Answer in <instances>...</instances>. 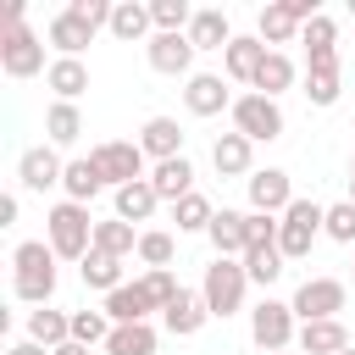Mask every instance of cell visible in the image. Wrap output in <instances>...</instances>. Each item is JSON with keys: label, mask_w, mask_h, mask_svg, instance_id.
<instances>
[{"label": "cell", "mask_w": 355, "mask_h": 355, "mask_svg": "<svg viewBox=\"0 0 355 355\" xmlns=\"http://www.w3.org/2000/svg\"><path fill=\"white\" fill-rule=\"evenodd\" d=\"M349 178H355V161H349Z\"/></svg>", "instance_id": "cell-53"}, {"label": "cell", "mask_w": 355, "mask_h": 355, "mask_svg": "<svg viewBox=\"0 0 355 355\" xmlns=\"http://www.w3.org/2000/svg\"><path fill=\"white\" fill-rule=\"evenodd\" d=\"M294 83V61L283 55V50H272L266 61H261V72H255V94H266V100H277L283 89Z\"/></svg>", "instance_id": "cell-36"}, {"label": "cell", "mask_w": 355, "mask_h": 355, "mask_svg": "<svg viewBox=\"0 0 355 355\" xmlns=\"http://www.w3.org/2000/svg\"><path fill=\"white\" fill-rule=\"evenodd\" d=\"M144 55H150V67L155 72H166V78H194V44H189V33H155L150 44H144Z\"/></svg>", "instance_id": "cell-12"}, {"label": "cell", "mask_w": 355, "mask_h": 355, "mask_svg": "<svg viewBox=\"0 0 355 355\" xmlns=\"http://www.w3.org/2000/svg\"><path fill=\"white\" fill-rule=\"evenodd\" d=\"M100 311L111 316V327H122V322H150V294H144V283H122V288H111L105 300H100Z\"/></svg>", "instance_id": "cell-24"}, {"label": "cell", "mask_w": 355, "mask_h": 355, "mask_svg": "<svg viewBox=\"0 0 355 355\" xmlns=\"http://www.w3.org/2000/svg\"><path fill=\"white\" fill-rule=\"evenodd\" d=\"M50 355H89V344H78V338H67L61 349H50Z\"/></svg>", "instance_id": "cell-48"}, {"label": "cell", "mask_w": 355, "mask_h": 355, "mask_svg": "<svg viewBox=\"0 0 355 355\" xmlns=\"http://www.w3.org/2000/svg\"><path fill=\"white\" fill-rule=\"evenodd\" d=\"M300 44H305V55H322V50H338V22L322 11V17H311L305 28H300Z\"/></svg>", "instance_id": "cell-40"}, {"label": "cell", "mask_w": 355, "mask_h": 355, "mask_svg": "<svg viewBox=\"0 0 355 355\" xmlns=\"http://www.w3.org/2000/svg\"><path fill=\"white\" fill-rule=\"evenodd\" d=\"M322 222H327V205L294 200V205L277 216V250H283V261H305L311 244H316V233H322Z\"/></svg>", "instance_id": "cell-5"}, {"label": "cell", "mask_w": 355, "mask_h": 355, "mask_svg": "<svg viewBox=\"0 0 355 355\" xmlns=\"http://www.w3.org/2000/svg\"><path fill=\"white\" fill-rule=\"evenodd\" d=\"M155 327L150 322H122V327H111V338L100 344L105 355H155Z\"/></svg>", "instance_id": "cell-32"}, {"label": "cell", "mask_w": 355, "mask_h": 355, "mask_svg": "<svg viewBox=\"0 0 355 355\" xmlns=\"http://www.w3.org/2000/svg\"><path fill=\"white\" fill-rule=\"evenodd\" d=\"M244 233H250V244H277V216H261V211H250Z\"/></svg>", "instance_id": "cell-45"}, {"label": "cell", "mask_w": 355, "mask_h": 355, "mask_svg": "<svg viewBox=\"0 0 355 355\" xmlns=\"http://www.w3.org/2000/svg\"><path fill=\"white\" fill-rule=\"evenodd\" d=\"M244 222H250V211H216V222H211V250L222 255V261H244V250H250V233H244Z\"/></svg>", "instance_id": "cell-19"}, {"label": "cell", "mask_w": 355, "mask_h": 355, "mask_svg": "<svg viewBox=\"0 0 355 355\" xmlns=\"http://www.w3.org/2000/svg\"><path fill=\"white\" fill-rule=\"evenodd\" d=\"M6 355H50V349H44V344H33V338H11V344H6Z\"/></svg>", "instance_id": "cell-46"}, {"label": "cell", "mask_w": 355, "mask_h": 355, "mask_svg": "<svg viewBox=\"0 0 355 355\" xmlns=\"http://www.w3.org/2000/svg\"><path fill=\"white\" fill-rule=\"evenodd\" d=\"M155 205H161V194L150 189V178H139V183H128V189H111V216H122V222H150L155 216Z\"/></svg>", "instance_id": "cell-23"}, {"label": "cell", "mask_w": 355, "mask_h": 355, "mask_svg": "<svg viewBox=\"0 0 355 355\" xmlns=\"http://www.w3.org/2000/svg\"><path fill=\"white\" fill-rule=\"evenodd\" d=\"M139 233H144V227H133V222H122V216H105V222H94V250L128 261V255H139Z\"/></svg>", "instance_id": "cell-31"}, {"label": "cell", "mask_w": 355, "mask_h": 355, "mask_svg": "<svg viewBox=\"0 0 355 355\" xmlns=\"http://www.w3.org/2000/svg\"><path fill=\"white\" fill-rule=\"evenodd\" d=\"M349 17H355V0H349Z\"/></svg>", "instance_id": "cell-52"}, {"label": "cell", "mask_w": 355, "mask_h": 355, "mask_svg": "<svg viewBox=\"0 0 355 355\" xmlns=\"http://www.w3.org/2000/svg\"><path fill=\"white\" fill-rule=\"evenodd\" d=\"M55 250L44 244V239H22L17 250H11V294L22 300V305H50L55 300Z\"/></svg>", "instance_id": "cell-1"}, {"label": "cell", "mask_w": 355, "mask_h": 355, "mask_svg": "<svg viewBox=\"0 0 355 355\" xmlns=\"http://www.w3.org/2000/svg\"><path fill=\"white\" fill-rule=\"evenodd\" d=\"M139 150H144L150 161L183 155V128H178V116H150V122L139 128Z\"/></svg>", "instance_id": "cell-22"}, {"label": "cell", "mask_w": 355, "mask_h": 355, "mask_svg": "<svg viewBox=\"0 0 355 355\" xmlns=\"http://www.w3.org/2000/svg\"><path fill=\"white\" fill-rule=\"evenodd\" d=\"M338 355H355V344H349V349H338Z\"/></svg>", "instance_id": "cell-50"}, {"label": "cell", "mask_w": 355, "mask_h": 355, "mask_svg": "<svg viewBox=\"0 0 355 355\" xmlns=\"http://www.w3.org/2000/svg\"><path fill=\"white\" fill-rule=\"evenodd\" d=\"M0 72H6V78L50 72V67H44V39H39L28 22H17V28H6V33H0Z\"/></svg>", "instance_id": "cell-8"}, {"label": "cell", "mask_w": 355, "mask_h": 355, "mask_svg": "<svg viewBox=\"0 0 355 355\" xmlns=\"http://www.w3.org/2000/svg\"><path fill=\"white\" fill-rule=\"evenodd\" d=\"M78 277H83V288L111 294V288H122V261H116V255H105V250H89V255H83V266H78Z\"/></svg>", "instance_id": "cell-34"}, {"label": "cell", "mask_w": 355, "mask_h": 355, "mask_svg": "<svg viewBox=\"0 0 355 355\" xmlns=\"http://www.w3.org/2000/svg\"><path fill=\"white\" fill-rule=\"evenodd\" d=\"M150 189H155L166 205H178L183 194H194V161H189V155L155 161V166H150Z\"/></svg>", "instance_id": "cell-20"}, {"label": "cell", "mask_w": 355, "mask_h": 355, "mask_svg": "<svg viewBox=\"0 0 355 355\" xmlns=\"http://www.w3.org/2000/svg\"><path fill=\"white\" fill-rule=\"evenodd\" d=\"M200 294H205V311L211 316H233V311H244V294H250V272H244V261H211L205 266V277H200Z\"/></svg>", "instance_id": "cell-3"}, {"label": "cell", "mask_w": 355, "mask_h": 355, "mask_svg": "<svg viewBox=\"0 0 355 355\" xmlns=\"http://www.w3.org/2000/svg\"><path fill=\"white\" fill-rule=\"evenodd\" d=\"M44 244H50L61 261H78V266H83V255L94 250V216H89V205H72V200L50 205V216H44Z\"/></svg>", "instance_id": "cell-2"}, {"label": "cell", "mask_w": 355, "mask_h": 355, "mask_svg": "<svg viewBox=\"0 0 355 355\" xmlns=\"http://www.w3.org/2000/svg\"><path fill=\"white\" fill-rule=\"evenodd\" d=\"M322 233H327L333 244H355V205H349V200L327 205V222H322Z\"/></svg>", "instance_id": "cell-42"}, {"label": "cell", "mask_w": 355, "mask_h": 355, "mask_svg": "<svg viewBox=\"0 0 355 355\" xmlns=\"http://www.w3.org/2000/svg\"><path fill=\"white\" fill-rule=\"evenodd\" d=\"M244 189H250V211H261V216H283V211L300 200L283 166H255V172L244 178Z\"/></svg>", "instance_id": "cell-10"}, {"label": "cell", "mask_w": 355, "mask_h": 355, "mask_svg": "<svg viewBox=\"0 0 355 355\" xmlns=\"http://www.w3.org/2000/svg\"><path fill=\"white\" fill-rule=\"evenodd\" d=\"M305 94L311 105H338L344 94V72H338V50H322V55H305Z\"/></svg>", "instance_id": "cell-13"}, {"label": "cell", "mask_w": 355, "mask_h": 355, "mask_svg": "<svg viewBox=\"0 0 355 355\" xmlns=\"http://www.w3.org/2000/svg\"><path fill=\"white\" fill-rule=\"evenodd\" d=\"M172 222H178V233H211V222H216V205L194 189V194H183L178 205H172Z\"/></svg>", "instance_id": "cell-35"}, {"label": "cell", "mask_w": 355, "mask_h": 355, "mask_svg": "<svg viewBox=\"0 0 355 355\" xmlns=\"http://www.w3.org/2000/svg\"><path fill=\"white\" fill-rule=\"evenodd\" d=\"M17 205H22V200H17V194H6V200H0V222H17Z\"/></svg>", "instance_id": "cell-47"}, {"label": "cell", "mask_w": 355, "mask_h": 355, "mask_svg": "<svg viewBox=\"0 0 355 355\" xmlns=\"http://www.w3.org/2000/svg\"><path fill=\"white\" fill-rule=\"evenodd\" d=\"M61 189H67V200H72V205H89V200L105 189V178L94 172V161H89V155H78V161H67V178H61Z\"/></svg>", "instance_id": "cell-33"}, {"label": "cell", "mask_w": 355, "mask_h": 355, "mask_svg": "<svg viewBox=\"0 0 355 355\" xmlns=\"http://www.w3.org/2000/svg\"><path fill=\"white\" fill-rule=\"evenodd\" d=\"M244 272H250V283H261V288L277 283V277H283V250H277V244H250V250H244Z\"/></svg>", "instance_id": "cell-38"}, {"label": "cell", "mask_w": 355, "mask_h": 355, "mask_svg": "<svg viewBox=\"0 0 355 355\" xmlns=\"http://www.w3.org/2000/svg\"><path fill=\"white\" fill-rule=\"evenodd\" d=\"M211 166H216V178H250V172H255V144H250L244 133H216Z\"/></svg>", "instance_id": "cell-18"}, {"label": "cell", "mask_w": 355, "mask_h": 355, "mask_svg": "<svg viewBox=\"0 0 355 355\" xmlns=\"http://www.w3.org/2000/svg\"><path fill=\"white\" fill-rule=\"evenodd\" d=\"M111 33H116L122 44L155 39V17H150V6H139V0H116V6H111Z\"/></svg>", "instance_id": "cell-26"}, {"label": "cell", "mask_w": 355, "mask_h": 355, "mask_svg": "<svg viewBox=\"0 0 355 355\" xmlns=\"http://www.w3.org/2000/svg\"><path fill=\"white\" fill-rule=\"evenodd\" d=\"M255 33H261V44H266V50H277V44L300 39V22H294V11H288L283 0H272V6H261V11H255Z\"/></svg>", "instance_id": "cell-28"}, {"label": "cell", "mask_w": 355, "mask_h": 355, "mask_svg": "<svg viewBox=\"0 0 355 355\" xmlns=\"http://www.w3.org/2000/svg\"><path fill=\"white\" fill-rule=\"evenodd\" d=\"M349 205H355V178H349Z\"/></svg>", "instance_id": "cell-49"}, {"label": "cell", "mask_w": 355, "mask_h": 355, "mask_svg": "<svg viewBox=\"0 0 355 355\" xmlns=\"http://www.w3.org/2000/svg\"><path fill=\"white\" fill-rule=\"evenodd\" d=\"M294 349H300V355H338V349H349V333H344L338 316H327V322H300Z\"/></svg>", "instance_id": "cell-25"}, {"label": "cell", "mask_w": 355, "mask_h": 355, "mask_svg": "<svg viewBox=\"0 0 355 355\" xmlns=\"http://www.w3.org/2000/svg\"><path fill=\"white\" fill-rule=\"evenodd\" d=\"M183 105H189V116H222V111H233V94L222 83V72H194V78H183Z\"/></svg>", "instance_id": "cell-14"}, {"label": "cell", "mask_w": 355, "mask_h": 355, "mask_svg": "<svg viewBox=\"0 0 355 355\" xmlns=\"http://www.w3.org/2000/svg\"><path fill=\"white\" fill-rule=\"evenodd\" d=\"M172 255H178V239H172V233H161V227H144V233H139V261H144V272H166Z\"/></svg>", "instance_id": "cell-37"}, {"label": "cell", "mask_w": 355, "mask_h": 355, "mask_svg": "<svg viewBox=\"0 0 355 355\" xmlns=\"http://www.w3.org/2000/svg\"><path fill=\"white\" fill-rule=\"evenodd\" d=\"M44 39L55 44V55H78L83 61V44H94V28L83 22V17H72L67 6L50 17V28H44Z\"/></svg>", "instance_id": "cell-21"}, {"label": "cell", "mask_w": 355, "mask_h": 355, "mask_svg": "<svg viewBox=\"0 0 355 355\" xmlns=\"http://www.w3.org/2000/svg\"><path fill=\"white\" fill-rule=\"evenodd\" d=\"M67 11H72V17H83L94 33H100V28H111V0H67Z\"/></svg>", "instance_id": "cell-44"}, {"label": "cell", "mask_w": 355, "mask_h": 355, "mask_svg": "<svg viewBox=\"0 0 355 355\" xmlns=\"http://www.w3.org/2000/svg\"><path fill=\"white\" fill-rule=\"evenodd\" d=\"M44 83H50V94H55V100H72V105H78V94L89 89V67H83L78 55H55V61H50V72H44Z\"/></svg>", "instance_id": "cell-29"}, {"label": "cell", "mask_w": 355, "mask_h": 355, "mask_svg": "<svg viewBox=\"0 0 355 355\" xmlns=\"http://www.w3.org/2000/svg\"><path fill=\"white\" fill-rule=\"evenodd\" d=\"M44 139H50L55 150L78 144V139H83V111H78L72 100H50V111H44Z\"/></svg>", "instance_id": "cell-30"}, {"label": "cell", "mask_w": 355, "mask_h": 355, "mask_svg": "<svg viewBox=\"0 0 355 355\" xmlns=\"http://www.w3.org/2000/svg\"><path fill=\"white\" fill-rule=\"evenodd\" d=\"M28 338L44 344V349H61V344L72 338V311H55V305L28 311Z\"/></svg>", "instance_id": "cell-27"}, {"label": "cell", "mask_w": 355, "mask_h": 355, "mask_svg": "<svg viewBox=\"0 0 355 355\" xmlns=\"http://www.w3.org/2000/svg\"><path fill=\"white\" fill-rule=\"evenodd\" d=\"M239 33H233V22H227V11L222 6H194V22H189V44L194 50H227Z\"/></svg>", "instance_id": "cell-17"}, {"label": "cell", "mask_w": 355, "mask_h": 355, "mask_svg": "<svg viewBox=\"0 0 355 355\" xmlns=\"http://www.w3.org/2000/svg\"><path fill=\"white\" fill-rule=\"evenodd\" d=\"M250 338H255V349H261V355L294 349V338H300V316H294V305L266 294V300L250 311Z\"/></svg>", "instance_id": "cell-4"}, {"label": "cell", "mask_w": 355, "mask_h": 355, "mask_svg": "<svg viewBox=\"0 0 355 355\" xmlns=\"http://www.w3.org/2000/svg\"><path fill=\"white\" fill-rule=\"evenodd\" d=\"M161 322H166V333H172V338H194V333L211 322L205 294H200V288H178V300L161 311Z\"/></svg>", "instance_id": "cell-16"}, {"label": "cell", "mask_w": 355, "mask_h": 355, "mask_svg": "<svg viewBox=\"0 0 355 355\" xmlns=\"http://www.w3.org/2000/svg\"><path fill=\"white\" fill-rule=\"evenodd\" d=\"M227 116H233V133H244L250 144H272V139H283V105L266 100V94H239Z\"/></svg>", "instance_id": "cell-7"}, {"label": "cell", "mask_w": 355, "mask_h": 355, "mask_svg": "<svg viewBox=\"0 0 355 355\" xmlns=\"http://www.w3.org/2000/svg\"><path fill=\"white\" fill-rule=\"evenodd\" d=\"M72 338L89 344V349L105 344V338H111V316H105V311H72Z\"/></svg>", "instance_id": "cell-41"}, {"label": "cell", "mask_w": 355, "mask_h": 355, "mask_svg": "<svg viewBox=\"0 0 355 355\" xmlns=\"http://www.w3.org/2000/svg\"><path fill=\"white\" fill-rule=\"evenodd\" d=\"M277 355H300V349H277Z\"/></svg>", "instance_id": "cell-51"}, {"label": "cell", "mask_w": 355, "mask_h": 355, "mask_svg": "<svg viewBox=\"0 0 355 355\" xmlns=\"http://www.w3.org/2000/svg\"><path fill=\"white\" fill-rule=\"evenodd\" d=\"M61 178H67V161L55 155V144H33V150L17 155V183H22V189L44 194V189H55Z\"/></svg>", "instance_id": "cell-11"}, {"label": "cell", "mask_w": 355, "mask_h": 355, "mask_svg": "<svg viewBox=\"0 0 355 355\" xmlns=\"http://www.w3.org/2000/svg\"><path fill=\"white\" fill-rule=\"evenodd\" d=\"M266 55H272V50L261 44V33H239V39L222 50V72H227L233 83H250V89H255V72H261Z\"/></svg>", "instance_id": "cell-15"}, {"label": "cell", "mask_w": 355, "mask_h": 355, "mask_svg": "<svg viewBox=\"0 0 355 355\" xmlns=\"http://www.w3.org/2000/svg\"><path fill=\"white\" fill-rule=\"evenodd\" d=\"M150 17H155V33H189L194 6L189 0H150Z\"/></svg>", "instance_id": "cell-39"}, {"label": "cell", "mask_w": 355, "mask_h": 355, "mask_svg": "<svg viewBox=\"0 0 355 355\" xmlns=\"http://www.w3.org/2000/svg\"><path fill=\"white\" fill-rule=\"evenodd\" d=\"M89 161H94V172L105 178V189H128V183H139L144 178V150H139V139H105V144H94L89 150Z\"/></svg>", "instance_id": "cell-6"}, {"label": "cell", "mask_w": 355, "mask_h": 355, "mask_svg": "<svg viewBox=\"0 0 355 355\" xmlns=\"http://www.w3.org/2000/svg\"><path fill=\"white\" fill-rule=\"evenodd\" d=\"M139 283H144V294H150V305H155V311H166V305L178 300V288H183V283L172 277V266H166V272H144Z\"/></svg>", "instance_id": "cell-43"}, {"label": "cell", "mask_w": 355, "mask_h": 355, "mask_svg": "<svg viewBox=\"0 0 355 355\" xmlns=\"http://www.w3.org/2000/svg\"><path fill=\"white\" fill-rule=\"evenodd\" d=\"M344 300H349V288L338 283V277H305L300 288H294V316L300 322H327V316H338L344 311Z\"/></svg>", "instance_id": "cell-9"}]
</instances>
